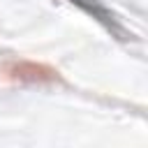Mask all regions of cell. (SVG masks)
<instances>
[{"label": "cell", "instance_id": "obj_1", "mask_svg": "<svg viewBox=\"0 0 148 148\" xmlns=\"http://www.w3.org/2000/svg\"><path fill=\"white\" fill-rule=\"evenodd\" d=\"M2 74L9 81H18V83H53L58 81V72L49 65L42 62H32V60H5L2 62Z\"/></svg>", "mask_w": 148, "mask_h": 148}]
</instances>
